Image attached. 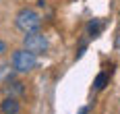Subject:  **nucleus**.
I'll list each match as a JSON object with an SVG mask.
<instances>
[{"label": "nucleus", "instance_id": "nucleus-9", "mask_svg": "<svg viewBox=\"0 0 120 114\" xmlns=\"http://www.w3.org/2000/svg\"><path fill=\"white\" fill-rule=\"evenodd\" d=\"M6 50H8V48H6V42H4V39H0V56H4Z\"/></svg>", "mask_w": 120, "mask_h": 114}, {"label": "nucleus", "instance_id": "nucleus-3", "mask_svg": "<svg viewBox=\"0 0 120 114\" xmlns=\"http://www.w3.org/2000/svg\"><path fill=\"white\" fill-rule=\"evenodd\" d=\"M23 48L29 52H33L35 56H39V54H46L50 48V42L48 38L41 33V31H35V33H25L23 38Z\"/></svg>", "mask_w": 120, "mask_h": 114}, {"label": "nucleus", "instance_id": "nucleus-5", "mask_svg": "<svg viewBox=\"0 0 120 114\" xmlns=\"http://www.w3.org/2000/svg\"><path fill=\"white\" fill-rule=\"evenodd\" d=\"M19 100L17 98H11V95H6L4 100H2V104H0V110L4 114H19Z\"/></svg>", "mask_w": 120, "mask_h": 114}, {"label": "nucleus", "instance_id": "nucleus-1", "mask_svg": "<svg viewBox=\"0 0 120 114\" xmlns=\"http://www.w3.org/2000/svg\"><path fill=\"white\" fill-rule=\"evenodd\" d=\"M15 25L23 33H35V31L41 29V17H39V13L35 8L25 6V8H21L15 15Z\"/></svg>", "mask_w": 120, "mask_h": 114}, {"label": "nucleus", "instance_id": "nucleus-8", "mask_svg": "<svg viewBox=\"0 0 120 114\" xmlns=\"http://www.w3.org/2000/svg\"><path fill=\"white\" fill-rule=\"evenodd\" d=\"M99 27H101V25H99L97 21H91V23L87 25V33L93 38V35H97V33H99Z\"/></svg>", "mask_w": 120, "mask_h": 114}, {"label": "nucleus", "instance_id": "nucleus-4", "mask_svg": "<svg viewBox=\"0 0 120 114\" xmlns=\"http://www.w3.org/2000/svg\"><path fill=\"white\" fill-rule=\"evenodd\" d=\"M4 93L11 95V98H19V95L25 93V85L21 81H17V79H8L6 85H4Z\"/></svg>", "mask_w": 120, "mask_h": 114}, {"label": "nucleus", "instance_id": "nucleus-7", "mask_svg": "<svg viewBox=\"0 0 120 114\" xmlns=\"http://www.w3.org/2000/svg\"><path fill=\"white\" fill-rule=\"evenodd\" d=\"M108 73H99V75L95 77V81H93V87L95 89H104L106 87V83H108Z\"/></svg>", "mask_w": 120, "mask_h": 114}, {"label": "nucleus", "instance_id": "nucleus-2", "mask_svg": "<svg viewBox=\"0 0 120 114\" xmlns=\"http://www.w3.org/2000/svg\"><path fill=\"white\" fill-rule=\"evenodd\" d=\"M11 64L15 73H31L37 68V56L25 48H19L11 54Z\"/></svg>", "mask_w": 120, "mask_h": 114}, {"label": "nucleus", "instance_id": "nucleus-10", "mask_svg": "<svg viewBox=\"0 0 120 114\" xmlns=\"http://www.w3.org/2000/svg\"><path fill=\"white\" fill-rule=\"evenodd\" d=\"M89 112V108H81V110H79V114H87Z\"/></svg>", "mask_w": 120, "mask_h": 114}, {"label": "nucleus", "instance_id": "nucleus-6", "mask_svg": "<svg viewBox=\"0 0 120 114\" xmlns=\"http://www.w3.org/2000/svg\"><path fill=\"white\" fill-rule=\"evenodd\" d=\"M12 77V64L11 62H0V83H6Z\"/></svg>", "mask_w": 120, "mask_h": 114}]
</instances>
